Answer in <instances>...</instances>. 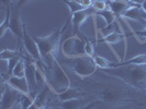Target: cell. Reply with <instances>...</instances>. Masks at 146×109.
Here are the masks:
<instances>
[{
  "mask_svg": "<svg viewBox=\"0 0 146 109\" xmlns=\"http://www.w3.org/2000/svg\"><path fill=\"white\" fill-rule=\"evenodd\" d=\"M132 7L134 6H132V2L127 0H111L108 3V8L114 13L117 19L122 18L125 12Z\"/></svg>",
  "mask_w": 146,
  "mask_h": 109,
  "instance_id": "7c38bea8",
  "label": "cell"
},
{
  "mask_svg": "<svg viewBox=\"0 0 146 109\" xmlns=\"http://www.w3.org/2000/svg\"><path fill=\"white\" fill-rule=\"evenodd\" d=\"M94 59H95V62L98 68L102 69V70H106V69H109L112 65V62L108 60L107 58H104L102 56H99V55H96L94 56Z\"/></svg>",
  "mask_w": 146,
  "mask_h": 109,
  "instance_id": "7402d4cb",
  "label": "cell"
},
{
  "mask_svg": "<svg viewBox=\"0 0 146 109\" xmlns=\"http://www.w3.org/2000/svg\"><path fill=\"white\" fill-rule=\"evenodd\" d=\"M63 1L67 5L70 14H74L75 12L80 11V10H84V9H85V8L79 3V1H76V0H63Z\"/></svg>",
  "mask_w": 146,
  "mask_h": 109,
  "instance_id": "603a6c76",
  "label": "cell"
},
{
  "mask_svg": "<svg viewBox=\"0 0 146 109\" xmlns=\"http://www.w3.org/2000/svg\"><path fill=\"white\" fill-rule=\"evenodd\" d=\"M104 71L109 75L121 79L124 83L135 88H139L146 83V65H127L106 69Z\"/></svg>",
  "mask_w": 146,
  "mask_h": 109,
  "instance_id": "6da1fadb",
  "label": "cell"
},
{
  "mask_svg": "<svg viewBox=\"0 0 146 109\" xmlns=\"http://www.w3.org/2000/svg\"><path fill=\"white\" fill-rule=\"evenodd\" d=\"M78 1H79V3H80L85 9L91 8L92 5H94V1H92V0H78Z\"/></svg>",
  "mask_w": 146,
  "mask_h": 109,
  "instance_id": "83f0119b",
  "label": "cell"
},
{
  "mask_svg": "<svg viewBox=\"0 0 146 109\" xmlns=\"http://www.w3.org/2000/svg\"><path fill=\"white\" fill-rule=\"evenodd\" d=\"M85 43L86 40H84L78 35H72L63 40L60 50L65 57L70 59L87 56L85 51Z\"/></svg>",
  "mask_w": 146,
  "mask_h": 109,
  "instance_id": "277c9868",
  "label": "cell"
},
{
  "mask_svg": "<svg viewBox=\"0 0 146 109\" xmlns=\"http://www.w3.org/2000/svg\"><path fill=\"white\" fill-rule=\"evenodd\" d=\"M144 91H145V93H146V87H145V88H144Z\"/></svg>",
  "mask_w": 146,
  "mask_h": 109,
  "instance_id": "8d00e7d4",
  "label": "cell"
},
{
  "mask_svg": "<svg viewBox=\"0 0 146 109\" xmlns=\"http://www.w3.org/2000/svg\"><path fill=\"white\" fill-rule=\"evenodd\" d=\"M88 104V101L84 97H79V98H75V99H70V101H66V102H62V109H84Z\"/></svg>",
  "mask_w": 146,
  "mask_h": 109,
  "instance_id": "9a60e30c",
  "label": "cell"
},
{
  "mask_svg": "<svg viewBox=\"0 0 146 109\" xmlns=\"http://www.w3.org/2000/svg\"><path fill=\"white\" fill-rule=\"evenodd\" d=\"M9 31L15 36L19 42L22 43L23 39V31H24V23L21 20V13L19 8H13L11 10V18L9 24Z\"/></svg>",
  "mask_w": 146,
  "mask_h": 109,
  "instance_id": "ba28073f",
  "label": "cell"
},
{
  "mask_svg": "<svg viewBox=\"0 0 146 109\" xmlns=\"http://www.w3.org/2000/svg\"><path fill=\"white\" fill-rule=\"evenodd\" d=\"M6 82L11 87H13L18 92H20L22 95H25V96H30L31 95L29 83H28V81L25 79V76L24 78H18V76L11 75Z\"/></svg>",
  "mask_w": 146,
  "mask_h": 109,
  "instance_id": "4fadbf2b",
  "label": "cell"
},
{
  "mask_svg": "<svg viewBox=\"0 0 146 109\" xmlns=\"http://www.w3.org/2000/svg\"><path fill=\"white\" fill-rule=\"evenodd\" d=\"M108 3H109V1H107V0H95L92 8L95 11H101L104 9H108Z\"/></svg>",
  "mask_w": 146,
  "mask_h": 109,
  "instance_id": "d4e9b609",
  "label": "cell"
},
{
  "mask_svg": "<svg viewBox=\"0 0 146 109\" xmlns=\"http://www.w3.org/2000/svg\"><path fill=\"white\" fill-rule=\"evenodd\" d=\"M0 58L1 60H10V59H15V58H24L23 55L21 52L17 50H11V49H2L1 51V55H0Z\"/></svg>",
  "mask_w": 146,
  "mask_h": 109,
  "instance_id": "44dd1931",
  "label": "cell"
},
{
  "mask_svg": "<svg viewBox=\"0 0 146 109\" xmlns=\"http://www.w3.org/2000/svg\"><path fill=\"white\" fill-rule=\"evenodd\" d=\"M130 2H132V3H134V5H137V6H141L142 7V5L145 2L146 0H129Z\"/></svg>",
  "mask_w": 146,
  "mask_h": 109,
  "instance_id": "f1b7e54d",
  "label": "cell"
},
{
  "mask_svg": "<svg viewBox=\"0 0 146 109\" xmlns=\"http://www.w3.org/2000/svg\"><path fill=\"white\" fill-rule=\"evenodd\" d=\"M99 101L106 102H119L127 99V96L122 89L117 87H106L99 93Z\"/></svg>",
  "mask_w": 146,
  "mask_h": 109,
  "instance_id": "9c48e42d",
  "label": "cell"
},
{
  "mask_svg": "<svg viewBox=\"0 0 146 109\" xmlns=\"http://www.w3.org/2000/svg\"><path fill=\"white\" fill-rule=\"evenodd\" d=\"M146 65V54H141V55H137V56H135L134 58L130 59V60H126V61L121 62V63H117V65L112 63L111 68H117V67H122V65Z\"/></svg>",
  "mask_w": 146,
  "mask_h": 109,
  "instance_id": "2e32d148",
  "label": "cell"
},
{
  "mask_svg": "<svg viewBox=\"0 0 146 109\" xmlns=\"http://www.w3.org/2000/svg\"><path fill=\"white\" fill-rule=\"evenodd\" d=\"M51 65V78L47 79V85L55 94H60L67 88L70 87V80L66 74L62 65H59L58 60L55 56H52Z\"/></svg>",
  "mask_w": 146,
  "mask_h": 109,
  "instance_id": "7a4b0ae2",
  "label": "cell"
},
{
  "mask_svg": "<svg viewBox=\"0 0 146 109\" xmlns=\"http://www.w3.org/2000/svg\"><path fill=\"white\" fill-rule=\"evenodd\" d=\"M70 60H72L74 72L80 79H85L87 76L92 75L96 72L97 68H98L96 65L94 57L81 56V57L70 59Z\"/></svg>",
  "mask_w": 146,
  "mask_h": 109,
  "instance_id": "5b68a950",
  "label": "cell"
},
{
  "mask_svg": "<svg viewBox=\"0 0 146 109\" xmlns=\"http://www.w3.org/2000/svg\"><path fill=\"white\" fill-rule=\"evenodd\" d=\"M21 58H15V59H10L8 60V73L9 74H12V71L15 69V65L18 63V61L20 60Z\"/></svg>",
  "mask_w": 146,
  "mask_h": 109,
  "instance_id": "4316f807",
  "label": "cell"
},
{
  "mask_svg": "<svg viewBox=\"0 0 146 109\" xmlns=\"http://www.w3.org/2000/svg\"><path fill=\"white\" fill-rule=\"evenodd\" d=\"M97 102H98V101H97V102H89V104H88L87 106H86V107H85V108H84V109H92V107L95 106V105H96V104H97Z\"/></svg>",
  "mask_w": 146,
  "mask_h": 109,
  "instance_id": "1f68e13d",
  "label": "cell"
},
{
  "mask_svg": "<svg viewBox=\"0 0 146 109\" xmlns=\"http://www.w3.org/2000/svg\"><path fill=\"white\" fill-rule=\"evenodd\" d=\"M117 21L114 22V23H112V24H109V25L106 24V26H103L102 29H100V34H101V36L106 37V36H108V35H110L111 33L117 32V31H115V23H117Z\"/></svg>",
  "mask_w": 146,
  "mask_h": 109,
  "instance_id": "cb8c5ba5",
  "label": "cell"
},
{
  "mask_svg": "<svg viewBox=\"0 0 146 109\" xmlns=\"http://www.w3.org/2000/svg\"><path fill=\"white\" fill-rule=\"evenodd\" d=\"M22 44L24 46L25 51L30 55V57L33 59L37 65H40L41 63H44L41 52L38 49L36 42L34 40V38L30 35L29 31L27 29V25L24 24V31H23V39H22Z\"/></svg>",
  "mask_w": 146,
  "mask_h": 109,
  "instance_id": "52a82bcc",
  "label": "cell"
},
{
  "mask_svg": "<svg viewBox=\"0 0 146 109\" xmlns=\"http://www.w3.org/2000/svg\"><path fill=\"white\" fill-rule=\"evenodd\" d=\"M11 1H12V0H1V3H2V6H3V7L7 8V7H10Z\"/></svg>",
  "mask_w": 146,
  "mask_h": 109,
  "instance_id": "f546056e",
  "label": "cell"
},
{
  "mask_svg": "<svg viewBox=\"0 0 146 109\" xmlns=\"http://www.w3.org/2000/svg\"><path fill=\"white\" fill-rule=\"evenodd\" d=\"M10 18H11V7L6 8V15L0 25V37H3L6 32L9 29V24H10Z\"/></svg>",
  "mask_w": 146,
  "mask_h": 109,
  "instance_id": "d6986e66",
  "label": "cell"
},
{
  "mask_svg": "<svg viewBox=\"0 0 146 109\" xmlns=\"http://www.w3.org/2000/svg\"><path fill=\"white\" fill-rule=\"evenodd\" d=\"M10 109H23V106H22V104H21V101L17 102L15 106H13L12 108H10Z\"/></svg>",
  "mask_w": 146,
  "mask_h": 109,
  "instance_id": "4dcf8cb0",
  "label": "cell"
},
{
  "mask_svg": "<svg viewBox=\"0 0 146 109\" xmlns=\"http://www.w3.org/2000/svg\"><path fill=\"white\" fill-rule=\"evenodd\" d=\"M124 38V31H121V32H114V33H111L110 35L106 37H102V40L106 44L109 45L110 48H112L111 45H114V44L119 43L120 40H122Z\"/></svg>",
  "mask_w": 146,
  "mask_h": 109,
  "instance_id": "ac0fdd59",
  "label": "cell"
},
{
  "mask_svg": "<svg viewBox=\"0 0 146 109\" xmlns=\"http://www.w3.org/2000/svg\"><path fill=\"white\" fill-rule=\"evenodd\" d=\"M139 23H142L144 26H145V29H146V21H143V22H139Z\"/></svg>",
  "mask_w": 146,
  "mask_h": 109,
  "instance_id": "836d02e7",
  "label": "cell"
},
{
  "mask_svg": "<svg viewBox=\"0 0 146 109\" xmlns=\"http://www.w3.org/2000/svg\"><path fill=\"white\" fill-rule=\"evenodd\" d=\"M57 98H58L60 102H66V101H70V99H75V98H79L82 97L84 94L79 88H76V87H69L67 88L66 91H64L63 93L57 94Z\"/></svg>",
  "mask_w": 146,
  "mask_h": 109,
  "instance_id": "5bb4252c",
  "label": "cell"
},
{
  "mask_svg": "<svg viewBox=\"0 0 146 109\" xmlns=\"http://www.w3.org/2000/svg\"><path fill=\"white\" fill-rule=\"evenodd\" d=\"M18 2H22V1H25V0H17Z\"/></svg>",
  "mask_w": 146,
  "mask_h": 109,
  "instance_id": "d590c367",
  "label": "cell"
},
{
  "mask_svg": "<svg viewBox=\"0 0 146 109\" xmlns=\"http://www.w3.org/2000/svg\"><path fill=\"white\" fill-rule=\"evenodd\" d=\"M63 31H64V27L63 29H57L53 33H51L50 35H47V36L33 37L34 40L36 42L37 46H38V49H40V52H41V56H42L44 63H46V58L52 57L53 52L57 49Z\"/></svg>",
  "mask_w": 146,
  "mask_h": 109,
  "instance_id": "3957f363",
  "label": "cell"
},
{
  "mask_svg": "<svg viewBox=\"0 0 146 109\" xmlns=\"http://www.w3.org/2000/svg\"><path fill=\"white\" fill-rule=\"evenodd\" d=\"M23 95L11 87L7 82L2 84V93H1V109H10L18 102H20Z\"/></svg>",
  "mask_w": 146,
  "mask_h": 109,
  "instance_id": "8992f818",
  "label": "cell"
},
{
  "mask_svg": "<svg viewBox=\"0 0 146 109\" xmlns=\"http://www.w3.org/2000/svg\"><path fill=\"white\" fill-rule=\"evenodd\" d=\"M94 15H99L100 18H102L103 20L106 21V24L109 25V24H112L117 21V16L114 15V13L110 10L109 8L108 9H104V10H101V11H95L94 12Z\"/></svg>",
  "mask_w": 146,
  "mask_h": 109,
  "instance_id": "e0dca14e",
  "label": "cell"
},
{
  "mask_svg": "<svg viewBox=\"0 0 146 109\" xmlns=\"http://www.w3.org/2000/svg\"><path fill=\"white\" fill-rule=\"evenodd\" d=\"M141 8H142V9H143V10H144V11L146 12V1L144 2V3H143V5H142V7H141Z\"/></svg>",
  "mask_w": 146,
  "mask_h": 109,
  "instance_id": "d6a6232c",
  "label": "cell"
},
{
  "mask_svg": "<svg viewBox=\"0 0 146 109\" xmlns=\"http://www.w3.org/2000/svg\"><path fill=\"white\" fill-rule=\"evenodd\" d=\"M94 12H95V10L91 7L88 8V9L80 10V11H77L74 14H72L70 20H72V26H73V35H77L81 24L86 21L89 16L94 14Z\"/></svg>",
  "mask_w": 146,
  "mask_h": 109,
  "instance_id": "8fae6325",
  "label": "cell"
},
{
  "mask_svg": "<svg viewBox=\"0 0 146 109\" xmlns=\"http://www.w3.org/2000/svg\"><path fill=\"white\" fill-rule=\"evenodd\" d=\"M36 71H37V63L32 59V60H27L25 61V79L29 83L30 92L31 96L36 97L37 94H34L35 88L37 87L36 82Z\"/></svg>",
  "mask_w": 146,
  "mask_h": 109,
  "instance_id": "30bf717a",
  "label": "cell"
},
{
  "mask_svg": "<svg viewBox=\"0 0 146 109\" xmlns=\"http://www.w3.org/2000/svg\"><path fill=\"white\" fill-rule=\"evenodd\" d=\"M85 51H86L87 56L94 57L95 56V46H94V44L90 43L89 40H86V43H85Z\"/></svg>",
  "mask_w": 146,
  "mask_h": 109,
  "instance_id": "484cf974",
  "label": "cell"
},
{
  "mask_svg": "<svg viewBox=\"0 0 146 109\" xmlns=\"http://www.w3.org/2000/svg\"><path fill=\"white\" fill-rule=\"evenodd\" d=\"M42 109H52V108H50V107H48V106H44L43 108Z\"/></svg>",
  "mask_w": 146,
  "mask_h": 109,
  "instance_id": "e575fe53",
  "label": "cell"
},
{
  "mask_svg": "<svg viewBox=\"0 0 146 109\" xmlns=\"http://www.w3.org/2000/svg\"><path fill=\"white\" fill-rule=\"evenodd\" d=\"M11 75L18 76V78H24L25 76V60H24V58H21L18 61V63L15 65Z\"/></svg>",
  "mask_w": 146,
  "mask_h": 109,
  "instance_id": "ffe728a7",
  "label": "cell"
}]
</instances>
